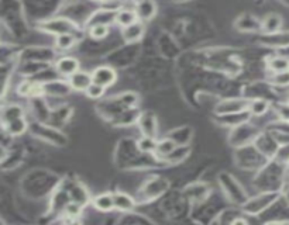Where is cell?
Wrapping results in <instances>:
<instances>
[{"instance_id":"34","label":"cell","mask_w":289,"mask_h":225,"mask_svg":"<svg viewBox=\"0 0 289 225\" xmlns=\"http://www.w3.org/2000/svg\"><path fill=\"white\" fill-rule=\"evenodd\" d=\"M283 197H285V202L289 204V186L285 189V191H283Z\"/></svg>"},{"instance_id":"20","label":"cell","mask_w":289,"mask_h":225,"mask_svg":"<svg viewBox=\"0 0 289 225\" xmlns=\"http://www.w3.org/2000/svg\"><path fill=\"white\" fill-rule=\"evenodd\" d=\"M69 197H71V202L73 203H78L81 204L82 207H85L88 202H89V194H88V191L82 187V186H73L72 189L69 190Z\"/></svg>"},{"instance_id":"2","label":"cell","mask_w":289,"mask_h":225,"mask_svg":"<svg viewBox=\"0 0 289 225\" xmlns=\"http://www.w3.org/2000/svg\"><path fill=\"white\" fill-rule=\"evenodd\" d=\"M220 183L223 186L224 193L229 195L231 202L237 203V204H246L247 203V195L244 193V190L241 189L240 184L237 183L230 175H226V173L220 175Z\"/></svg>"},{"instance_id":"17","label":"cell","mask_w":289,"mask_h":225,"mask_svg":"<svg viewBox=\"0 0 289 225\" xmlns=\"http://www.w3.org/2000/svg\"><path fill=\"white\" fill-rule=\"evenodd\" d=\"M165 183H167L165 179L158 178V179H154L151 183L145 184L144 190H143V194H144L145 200H147V199H154V197H157V195L161 194L168 186H163V187H160V186Z\"/></svg>"},{"instance_id":"7","label":"cell","mask_w":289,"mask_h":225,"mask_svg":"<svg viewBox=\"0 0 289 225\" xmlns=\"http://www.w3.org/2000/svg\"><path fill=\"white\" fill-rule=\"evenodd\" d=\"M55 69L60 73L61 76L71 77L75 75L76 72H79V61L73 57H62L57 61L55 64Z\"/></svg>"},{"instance_id":"1","label":"cell","mask_w":289,"mask_h":225,"mask_svg":"<svg viewBox=\"0 0 289 225\" xmlns=\"http://www.w3.org/2000/svg\"><path fill=\"white\" fill-rule=\"evenodd\" d=\"M278 199V193L275 191H270V193H262V194L254 197L251 200H247L246 204H243V211L255 215V214L264 211L265 208L270 207L272 202H275Z\"/></svg>"},{"instance_id":"27","label":"cell","mask_w":289,"mask_h":225,"mask_svg":"<svg viewBox=\"0 0 289 225\" xmlns=\"http://www.w3.org/2000/svg\"><path fill=\"white\" fill-rule=\"evenodd\" d=\"M82 206L78 203L68 202L64 207V214H65L66 219H79L81 214H82Z\"/></svg>"},{"instance_id":"13","label":"cell","mask_w":289,"mask_h":225,"mask_svg":"<svg viewBox=\"0 0 289 225\" xmlns=\"http://www.w3.org/2000/svg\"><path fill=\"white\" fill-rule=\"evenodd\" d=\"M115 21L120 27L126 29V27H130L132 24L137 23L139 18H137V14L134 12V9H120V10H117V13H116Z\"/></svg>"},{"instance_id":"12","label":"cell","mask_w":289,"mask_h":225,"mask_svg":"<svg viewBox=\"0 0 289 225\" xmlns=\"http://www.w3.org/2000/svg\"><path fill=\"white\" fill-rule=\"evenodd\" d=\"M93 207L97 211L102 213H110L112 210H115V200H113V193H103L93 199Z\"/></svg>"},{"instance_id":"32","label":"cell","mask_w":289,"mask_h":225,"mask_svg":"<svg viewBox=\"0 0 289 225\" xmlns=\"http://www.w3.org/2000/svg\"><path fill=\"white\" fill-rule=\"evenodd\" d=\"M230 225H250V224H248V221L246 218H243V217H235V218L230 222Z\"/></svg>"},{"instance_id":"30","label":"cell","mask_w":289,"mask_h":225,"mask_svg":"<svg viewBox=\"0 0 289 225\" xmlns=\"http://www.w3.org/2000/svg\"><path fill=\"white\" fill-rule=\"evenodd\" d=\"M275 160L278 163H289V144H285V145H279L277 154H275Z\"/></svg>"},{"instance_id":"15","label":"cell","mask_w":289,"mask_h":225,"mask_svg":"<svg viewBox=\"0 0 289 225\" xmlns=\"http://www.w3.org/2000/svg\"><path fill=\"white\" fill-rule=\"evenodd\" d=\"M113 200H115L116 210L124 211V213L132 211L136 206V200L126 193H113Z\"/></svg>"},{"instance_id":"23","label":"cell","mask_w":289,"mask_h":225,"mask_svg":"<svg viewBox=\"0 0 289 225\" xmlns=\"http://www.w3.org/2000/svg\"><path fill=\"white\" fill-rule=\"evenodd\" d=\"M137 149H139L141 154H155V149H157V141H155V138L143 136L139 143H137Z\"/></svg>"},{"instance_id":"26","label":"cell","mask_w":289,"mask_h":225,"mask_svg":"<svg viewBox=\"0 0 289 225\" xmlns=\"http://www.w3.org/2000/svg\"><path fill=\"white\" fill-rule=\"evenodd\" d=\"M75 42H76V37L73 34H62L55 38V47L66 51V49H71L75 45Z\"/></svg>"},{"instance_id":"19","label":"cell","mask_w":289,"mask_h":225,"mask_svg":"<svg viewBox=\"0 0 289 225\" xmlns=\"http://www.w3.org/2000/svg\"><path fill=\"white\" fill-rule=\"evenodd\" d=\"M178 145L172 141V139H169V138H165V139H161V141H158L157 143V149H155V155H157L160 159H165L169 154H172L174 152V149L176 148Z\"/></svg>"},{"instance_id":"6","label":"cell","mask_w":289,"mask_h":225,"mask_svg":"<svg viewBox=\"0 0 289 225\" xmlns=\"http://www.w3.org/2000/svg\"><path fill=\"white\" fill-rule=\"evenodd\" d=\"M92 79H93V83H97V85H100V86H103L106 89V88L112 86L116 82L117 75H116V71L113 68H110V66H100V68H97V69L93 71Z\"/></svg>"},{"instance_id":"9","label":"cell","mask_w":289,"mask_h":225,"mask_svg":"<svg viewBox=\"0 0 289 225\" xmlns=\"http://www.w3.org/2000/svg\"><path fill=\"white\" fill-rule=\"evenodd\" d=\"M134 12L137 14V18L139 21H148L151 18L155 16L157 13V6L154 2H140V3H136L134 6Z\"/></svg>"},{"instance_id":"3","label":"cell","mask_w":289,"mask_h":225,"mask_svg":"<svg viewBox=\"0 0 289 225\" xmlns=\"http://www.w3.org/2000/svg\"><path fill=\"white\" fill-rule=\"evenodd\" d=\"M250 103L241 99H229V100L220 101L215 108L217 116H230V114H237V112L247 111Z\"/></svg>"},{"instance_id":"28","label":"cell","mask_w":289,"mask_h":225,"mask_svg":"<svg viewBox=\"0 0 289 225\" xmlns=\"http://www.w3.org/2000/svg\"><path fill=\"white\" fill-rule=\"evenodd\" d=\"M109 31H110L109 24H93L91 27V30H89V36L93 40H103V38L108 37Z\"/></svg>"},{"instance_id":"16","label":"cell","mask_w":289,"mask_h":225,"mask_svg":"<svg viewBox=\"0 0 289 225\" xmlns=\"http://www.w3.org/2000/svg\"><path fill=\"white\" fill-rule=\"evenodd\" d=\"M281 27H282V18L279 17L278 14H274V13L268 14L261 23V29L267 34H275L277 31H279Z\"/></svg>"},{"instance_id":"4","label":"cell","mask_w":289,"mask_h":225,"mask_svg":"<svg viewBox=\"0 0 289 225\" xmlns=\"http://www.w3.org/2000/svg\"><path fill=\"white\" fill-rule=\"evenodd\" d=\"M42 29L45 31H48L51 34L55 36H62V34H73V31L78 30V27L65 18H58V20H49L45 24L41 25Z\"/></svg>"},{"instance_id":"22","label":"cell","mask_w":289,"mask_h":225,"mask_svg":"<svg viewBox=\"0 0 289 225\" xmlns=\"http://www.w3.org/2000/svg\"><path fill=\"white\" fill-rule=\"evenodd\" d=\"M191 154V148L189 147H176L174 149V152L172 154H169L167 158H165V162L167 163H179L181 160H183L185 158H188V155Z\"/></svg>"},{"instance_id":"11","label":"cell","mask_w":289,"mask_h":225,"mask_svg":"<svg viewBox=\"0 0 289 225\" xmlns=\"http://www.w3.org/2000/svg\"><path fill=\"white\" fill-rule=\"evenodd\" d=\"M145 31V25L143 21H137V23L132 24L130 27L123 29V38L126 42H136L143 38Z\"/></svg>"},{"instance_id":"24","label":"cell","mask_w":289,"mask_h":225,"mask_svg":"<svg viewBox=\"0 0 289 225\" xmlns=\"http://www.w3.org/2000/svg\"><path fill=\"white\" fill-rule=\"evenodd\" d=\"M268 108H270V103L264 99H257V100H253L250 103V106H248V111L250 114H253V116H264L265 112L268 111Z\"/></svg>"},{"instance_id":"21","label":"cell","mask_w":289,"mask_h":225,"mask_svg":"<svg viewBox=\"0 0 289 225\" xmlns=\"http://www.w3.org/2000/svg\"><path fill=\"white\" fill-rule=\"evenodd\" d=\"M18 119H23V108L20 106L13 104L3 110V127Z\"/></svg>"},{"instance_id":"31","label":"cell","mask_w":289,"mask_h":225,"mask_svg":"<svg viewBox=\"0 0 289 225\" xmlns=\"http://www.w3.org/2000/svg\"><path fill=\"white\" fill-rule=\"evenodd\" d=\"M272 82L277 83V85H279V86L289 85V72L279 73V75H274V76H272Z\"/></svg>"},{"instance_id":"33","label":"cell","mask_w":289,"mask_h":225,"mask_svg":"<svg viewBox=\"0 0 289 225\" xmlns=\"http://www.w3.org/2000/svg\"><path fill=\"white\" fill-rule=\"evenodd\" d=\"M65 225H82L79 219H66Z\"/></svg>"},{"instance_id":"5","label":"cell","mask_w":289,"mask_h":225,"mask_svg":"<svg viewBox=\"0 0 289 225\" xmlns=\"http://www.w3.org/2000/svg\"><path fill=\"white\" fill-rule=\"evenodd\" d=\"M254 147L258 149L265 158H270V156H275L279 144L277 143V139L272 134H259L258 138L255 139Z\"/></svg>"},{"instance_id":"29","label":"cell","mask_w":289,"mask_h":225,"mask_svg":"<svg viewBox=\"0 0 289 225\" xmlns=\"http://www.w3.org/2000/svg\"><path fill=\"white\" fill-rule=\"evenodd\" d=\"M104 88L100 86V85H97V83H92L91 86H89V89L86 90L85 93L86 96L89 97V99H93V100H96V99H100L103 95H104Z\"/></svg>"},{"instance_id":"8","label":"cell","mask_w":289,"mask_h":225,"mask_svg":"<svg viewBox=\"0 0 289 225\" xmlns=\"http://www.w3.org/2000/svg\"><path fill=\"white\" fill-rule=\"evenodd\" d=\"M92 83H93L92 75L84 71L76 72V73L72 75V76L69 77V80H68L69 88L76 90V92H86V90L89 89V86H91Z\"/></svg>"},{"instance_id":"18","label":"cell","mask_w":289,"mask_h":225,"mask_svg":"<svg viewBox=\"0 0 289 225\" xmlns=\"http://www.w3.org/2000/svg\"><path fill=\"white\" fill-rule=\"evenodd\" d=\"M268 68L275 75L289 72V58H286V57H272L271 60L268 61Z\"/></svg>"},{"instance_id":"14","label":"cell","mask_w":289,"mask_h":225,"mask_svg":"<svg viewBox=\"0 0 289 225\" xmlns=\"http://www.w3.org/2000/svg\"><path fill=\"white\" fill-rule=\"evenodd\" d=\"M169 139H172L178 147H187L189 141L192 139V131L183 127V128H176V130L171 131L168 134Z\"/></svg>"},{"instance_id":"25","label":"cell","mask_w":289,"mask_h":225,"mask_svg":"<svg viewBox=\"0 0 289 225\" xmlns=\"http://www.w3.org/2000/svg\"><path fill=\"white\" fill-rule=\"evenodd\" d=\"M5 130L13 136L21 135L25 130H27V123H25L24 119H18L14 120L12 123H9L7 125H5Z\"/></svg>"},{"instance_id":"35","label":"cell","mask_w":289,"mask_h":225,"mask_svg":"<svg viewBox=\"0 0 289 225\" xmlns=\"http://www.w3.org/2000/svg\"><path fill=\"white\" fill-rule=\"evenodd\" d=\"M267 225H283V224H281V222H268Z\"/></svg>"},{"instance_id":"10","label":"cell","mask_w":289,"mask_h":225,"mask_svg":"<svg viewBox=\"0 0 289 225\" xmlns=\"http://www.w3.org/2000/svg\"><path fill=\"white\" fill-rule=\"evenodd\" d=\"M140 123V130L143 132L144 136H151V138H155L157 135V120L155 117L151 114V112H147V114H143L139 120Z\"/></svg>"}]
</instances>
